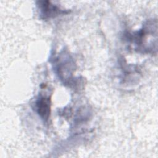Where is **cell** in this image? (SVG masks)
<instances>
[{"label":"cell","mask_w":158,"mask_h":158,"mask_svg":"<svg viewBox=\"0 0 158 158\" xmlns=\"http://www.w3.org/2000/svg\"><path fill=\"white\" fill-rule=\"evenodd\" d=\"M39 7L41 11V15L43 19H48L54 17L58 14L64 13L65 12L60 9L57 6L52 4L49 1L40 2Z\"/></svg>","instance_id":"obj_2"},{"label":"cell","mask_w":158,"mask_h":158,"mask_svg":"<svg viewBox=\"0 0 158 158\" xmlns=\"http://www.w3.org/2000/svg\"><path fill=\"white\" fill-rule=\"evenodd\" d=\"M36 109L39 116L44 120L47 121L51 112V99L49 97L40 96L36 101Z\"/></svg>","instance_id":"obj_1"}]
</instances>
